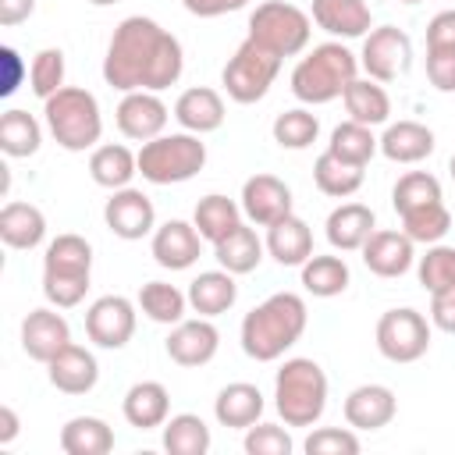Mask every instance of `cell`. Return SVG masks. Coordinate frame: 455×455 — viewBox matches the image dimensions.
<instances>
[{"label": "cell", "mask_w": 455, "mask_h": 455, "mask_svg": "<svg viewBox=\"0 0 455 455\" xmlns=\"http://www.w3.org/2000/svg\"><path fill=\"white\" fill-rule=\"evenodd\" d=\"M181 71H185V50L178 36L160 28L153 18L132 14L114 28L103 57V82L110 89L160 92V89H171L181 78Z\"/></svg>", "instance_id": "cell-1"}, {"label": "cell", "mask_w": 455, "mask_h": 455, "mask_svg": "<svg viewBox=\"0 0 455 455\" xmlns=\"http://www.w3.org/2000/svg\"><path fill=\"white\" fill-rule=\"evenodd\" d=\"M306 323H309L306 299L295 291H274L242 316V331H238L242 352L256 363H274L306 334Z\"/></svg>", "instance_id": "cell-2"}, {"label": "cell", "mask_w": 455, "mask_h": 455, "mask_svg": "<svg viewBox=\"0 0 455 455\" xmlns=\"http://www.w3.org/2000/svg\"><path fill=\"white\" fill-rule=\"evenodd\" d=\"M355 78H359V57L345 43L331 39V43L313 46L291 68V92L306 107H323L338 100Z\"/></svg>", "instance_id": "cell-3"}, {"label": "cell", "mask_w": 455, "mask_h": 455, "mask_svg": "<svg viewBox=\"0 0 455 455\" xmlns=\"http://www.w3.org/2000/svg\"><path fill=\"white\" fill-rule=\"evenodd\" d=\"M89 277H92V245L75 231L57 235L43 252V295H46V302L57 309L78 306L89 291Z\"/></svg>", "instance_id": "cell-4"}, {"label": "cell", "mask_w": 455, "mask_h": 455, "mask_svg": "<svg viewBox=\"0 0 455 455\" xmlns=\"http://www.w3.org/2000/svg\"><path fill=\"white\" fill-rule=\"evenodd\" d=\"M274 409L284 427H313L327 409V373L316 359H284L274 377Z\"/></svg>", "instance_id": "cell-5"}, {"label": "cell", "mask_w": 455, "mask_h": 455, "mask_svg": "<svg viewBox=\"0 0 455 455\" xmlns=\"http://www.w3.org/2000/svg\"><path fill=\"white\" fill-rule=\"evenodd\" d=\"M43 121H46L50 135L57 139V146L68 153L96 149V142L103 135L100 100L82 85H64L50 100H43Z\"/></svg>", "instance_id": "cell-6"}, {"label": "cell", "mask_w": 455, "mask_h": 455, "mask_svg": "<svg viewBox=\"0 0 455 455\" xmlns=\"http://www.w3.org/2000/svg\"><path fill=\"white\" fill-rule=\"evenodd\" d=\"M206 167V142L192 132H164L139 146V174L149 185H181Z\"/></svg>", "instance_id": "cell-7"}, {"label": "cell", "mask_w": 455, "mask_h": 455, "mask_svg": "<svg viewBox=\"0 0 455 455\" xmlns=\"http://www.w3.org/2000/svg\"><path fill=\"white\" fill-rule=\"evenodd\" d=\"M249 39H256L259 46L274 50L277 57H295L309 46L313 36V18L284 0H263L252 7L249 14Z\"/></svg>", "instance_id": "cell-8"}, {"label": "cell", "mask_w": 455, "mask_h": 455, "mask_svg": "<svg viewBox=\"0 0 455 455\" xmlns=\"http://www.w3.org/2000/svg\"><path fill=\"white\" fill-rule=\"evenodd\" d=\"M281 60H284V57H277L274 50H267V46H259L256 39L245 36V39L238 43V50L228 57L224 71H220V85H224V92H228L235 103H242V107L259 103V100L270 92V85H274V78H277V71H281Z\"/></svg>", "instance_id": "cell-9"}, {"label": "cell", "mask_w": 455, "mask_h": 455, "mask_svg": "<svg viewBox=\"0 0 455 455\" xmlns=\"http://www.w3.org/2000/svg\"><path fill=\"white\" fill-rule=\"evenodd\" d=\"M377 352L387 359V363H416L427 355L430 348V323L419 309L412 306H398V309H387L380 320H377Z\"/></svg>", "instance_id": "cell-10"}, {"label": "cell", "mask_w": 455, "mask_h": 455, "mask_svg": "<svg viewBox=\"0 0 455 455\" xmlns=\"http://www.w3.org/2000/svg\"><path fill=\"white\" fill-rule=\"evenodd\" d=\"M409 64H412V39L398 25H377L363 36L359 68L366 71V78L384 85V82L402 78Z\"/></svg>", "instance_id": "cell-11"}, {"label": "cell", "mask_w": 455, "mask_h": 455, "mask_svg": "<svg viewBox=\"0 0 455 455\" xmlns=\"http://www.w3.org/2000/svg\"><path fill=\"white\" fill-rule=\"evenodd\" d=\"M135 309L139 302L124 299V295H100L89 309H85V334L96 348H124L135 334Z\"/></svg>", "instance_id": "cell-12"}, {"label": "cell", "mask_w": 455, "mask_h": 455, "mask_svg": "<svg viewBox=\"0 0 455 455\" xmlns=\"http://www.w3.org/2000/svg\"><path fill=\"white\" fill-rule=\"evenodd\" d=\"M103 220L110 228V235H117L124 242H139L156 231V206L142 188L128 185V188L110 192V199L103 206Z\"/></svg>", "instance_id": "cell-13"}, {"label": "cell", "mask_w": 455, "mask_h": 455, "mask_svg": "<svg viewBox=\"0 0 455 455\" xmlns=\"http://www.w3.org/2000/svg\"><path fill=\"white\" fill-rule=\"evenodd\" d=\"M167 117H171L167 103H164L156 92H149V89L124 92L121 103H117V110H114L117 132H121L124 139H132V142H149V139L164 135Z\"/></svg>", "instance_id": "cell-14"}, {"label": "cell", "mask_w": 455, "mask_h": 455, "mask_svg": "<svg viewBox=\"0 0 455 455\" xmlns=\"http://www.w3.org/2000/svg\"><path fill=\"white\" fill-rule=\"evenodd\" d=\"M238 203H242L245 220L256 224V228H270V224H277V220L288 217L291 206H295L291 188H288L277 174H252V178H245Z\"/></svg>", "instance_id": "cell-15"}, {"label": "cell", "mask_w": 455, "mask_h": 455, "mask_svg": "<svg viewBox=\"0 0 455 455\" xmlns=\"http://www.w3.org/2000/svg\"><path fill=\"white\" fill-rule=\"evenodd\" d=\"M164 348H167L171 363L196 370V366H206V363L217 355V348H220V331L213 327V320H210V316L181 320V323H174V327H171V334H167Z\"/></svg>", "instance_id": "cell-16"}, {"label": "cell", "mask_w": 455, "mask_h": 455, "mask_svg": "<svg viewBox=\"0 0 455 455\" xmlns=\"http://www.w3.org/2000/svg\"><path fill=\"white\" fill-rule=\"evenodd\" d=\"M71 341L68 320L57 313V306H39L21 320V352L36 363H50L64 345Z\"/></svg>", "instance_id": "cell-17"}, {"label": "cell", "mask_w": 455, "mask_h": 455, "mask_svg": "<svg viewBox=\"0 0 455 455\" xmlns=\"http://www.w3.org/2000/svg\"><path fill=\"white\" fill-rule=\"evenodd\" d=\"M359 252L366 270L377 277H402L416 263V242L405 231H387V228H377Z\"/></svg>", "instance_id": "cell-18"}, {"label": "cell", "mask_w": 455, "mask_h": 455, "mask_svg": "<svg viewBox=\"0 0 455 455\" xmlns=\"http://www.w3.org/2000/svg\"><path fill=\"white\" fill-rule=\"evenodd\" d=\"M149 252L164 270H188L203 252V235L188 220H167L153 231Z\"/></svg>", "instance_id": "cell-19"}, {"label": "cell", "mask_w": 455, "mask_h": 455, "mask_svg": "<svg viewBox=\"0 0 455 455\" xmlns=\"http://www.w3.org/2000/svg\"><path fill=\"white\" fill-rule=\"evenodd\" d=\"M46 377H50V384H53L57 391H64V395H89V391L96 387V380H100V363H96V355H92L89 348L68 341V345L46 363Z\"/></svg>", "instance_id": "cell-20"}, {"label": "cell", "mask_w": 455, "mask_h": 455, "mask_svg": "<svg viewBox=\"0 0 455 455\" xmlns=\"http://www.w3.org/2000/svg\"><path fill=\"white\" fill-rule=\"evenodd\" d=\"M341 412H345V423L352 430H380L395 419L398 398L387 384H359V387L348 391Z\"/></svg>", "instance_id": "cell-21"}, {"label": "cell", "mask_w": 455, "mask_h": 455, "mask_svg": "<svg viewBox=\"0 0 455 455\" xmlns=\"http://www.w3.org/2000/svg\"><path fill=\"white\" fill-rule=\"evenodd\" d=\"M309 18L334 39H363L373 28V14L366 0H313Z\"/></svg>", "instance_id": "cell-22"}, {"label": "cell", "mask_w": 455, "mask_h": 455, "mask_svg": "<svg viewBox=\"0 0 455 455\" xmlns=\"http://www.w3.org/2000/svg\"><path fill=\"white\" fill-rule=\"evenodd\" d=\"M224 96L210 85H192L174 100V121L181 124V132L210 135L224 124Z\"/></svg>", "instance_id": "cell-23"}, {"label": "cell", "mask_w": 455, "mask_h": 455, "mask_svg": "<svg viewBox=\"0 0 455 455\" xmlns=\"http://www.w3.org/2000/svg\"><path fill=\"white\" fill-rule=\"evenodd\" d=\"M373 231H377V217L366 203H341L327 213L323 224V235L338 252H359Z\"/></svg>", "instance_id": "cell-24"}, {"label": "cell", "mask_w": 455, "mask_h": 455, "mask_svg": "<svg viewBox=\"0 0 455 455\" xmlns=\"http://www.w3.org/2000/svg\"><path fill=\"white\" fill-rule=\"evenodd\" d=\"M263 409H267L263 391L256 384H245V380H235V384L220 387L217 398H213V416L228 430H249L252 423H259Z\"/></svg>", "instance_id": "cell-25"}, {"label": "cell", "mask_w": 455, "mask_h": 455, "mask_svg": "<svg viewBox=\"0 0 455 455\" xmlns=\"http://www.w3.org/2000/svg\"><path fill=\"white\" fill-rule=\"evenodd\" d=\"M121 412H124L128 427H135V430H156L171 416V395H167V387L160 380H139V384H132L124 391Z\"/></svg>", "instance_id": "cell-26"}, {"label": "cell", "mask_w": 455, "mask_h": 455, "mask_svg": "<svg viewBox=\"0 0 455 455\" xmlns=\"http://www.w3.org/2000/svg\"><path fill=\"white\" fill-rule=\"evenodd\" d=\"M377 146H380V153L391 164H419V160H427L437 149V139L419 121H395V124L384 128V135L377 139Z\"/></svg>", "instance_id": "cell-27"}, {"label": "cell", "mask_w": 455, "mask_h": 455, "mask_svg": "<svg viewBox=\"0 0 455 455\" xmlns=\"http://www.w3.org/2000/svg\"><path fill=\"white\" fill-rule=\"evenodd\" d=\"M188 309L199 313V316H220L228 313L235 302H238V284H235V274H228L224 267L220 270H203L188 281Z\"/></svg>", "instance_id": "cell-28"}, {"label": "cell", "mask_w": 455, "mask_h": 455, "mask_svg": "<svg viewBox=\"0 0 455 455\" xmlns=\"http://www.w3.org/2000/svg\"><path fill=\"white\" fill-rule=\"evenodd\" d=\"M267 252L281 263V267H302L309 256H313V231L302 217L288 213L281 217L277 224L267 228Z\"/></svg>", "instance_id": "cell-29"}, {"label": "cell", "mask_w": 455, "mask_h": 455, "mask_svg": "<svg viewBox=\"0 0 455 455\" xmlns=\"http://www.w3.org/2000/svg\"><path fill=\"white\" fill-rule=\"evenodd\" d=\"M135 174H139V153H132L121 142H103L89 156V178L100 188H110V192L128 188Z\"/></svg>", "instance_id": "cell-30"}, {"label": "cell", "mask_w": 455, "mask_h": 455, "mask_svg": "<svg viewBox=\"0 0 455 455\" xmlns=\"http://www.w3.org/2000/svg\"><path fill=\"white\" fill-rule=\"evenodd\" d=\"M46 238V217L32 203H7L0 210V242L7 249H36Z\"/></svg>", "instance_id": "cell-31"}, {"label": "cell", "mask_w": 455, "mask_h": 455, "mask_svg": "<svg viewBox=\"0 0 455 455\" xmlns=\"http://www.w3.org/2000/svg\"><path fill=\"white\" fill-rule=\"evenodd\" d=\"M242 217H245L242 213V203H235V199H228L220 192L203 196L196 203V210H192V224L203 235V242H210V245H217L220 238H228L242 224Z\"/></svg>", "instance_id": "cell-32"}, {"label": "cell", "mask_w": 455, "mask_h": 455, "mask_svg": "<svg viewBox=\"0 0 455 455\" xmlns=\"http://www.w3.org/2000/svg\"><path fill=\"white\" fill-rule=\"evenodd\" d=\"M263 252H267V245L259 242V235H256L249 224H238L228 238H220V242L213 245V259H217L228 274H235V277L252 274V270L263 263Z\"/></svg>", "instance_id": "cell-33"}, {"label": "cell", "mask_w": 455, "mask_h": 455, "mask_svg": "<svg viewBox=\"0 0 455 455\" xmlns=\"http://www.w3.org/2000/svg\"><path fill=\"white\" fill-rule=\"evenodd\" d=\"M341 103L348 110V121H359V124H370V128L387 124V117H391V96L373 78H355L341 92Z\"/></svg>", "instance_id": "cell-34"}, {"label": "cell", "mask_w": 455, "mask_h": 455, "mask_svg": "<svg viewBox=\"0 0 455 455\" xmlns=\"http://www.w3.org/2000/svg\"><path fill=\"white\" fill-rule=\"evenodd\" d=\"M114 448V430L100 416H71L60 427V451L68 455H107Z\"/></svg>", "instance_id": "cell-35"}, {"label": "cell", "mask_w": 455, "mask_h": 455, "mask_svg": "<svg viewBox=\"0 0 455 455\" xmlns=\"http://www.w3.org/2000/svg\"><path fill=\"white\" fill-rule=\"evenodd\" d=\"M313 181H316V188L323 196L348 199V196H355L363 188V167L359 164H348V160H341V156H334V153L323 149L316 156V164H313Z\"/></svg>", "instance_id": "cell-36"}, {"label": "cell", "mask_w": 455, "mask_h": 455, "mask_svg": "<svg viewBox=\"0 0 455 455\" xmlns=\"http://www.w3.org/2000/svg\"><path fill=\"white\" fill-rule=\"evenodd\" d=\"M213 444L210 437V427L203 416L196 412H178V416H167L164 423V451L171 455H206Z\"/></svg>", "instance_id": "cell-37"}, {"label": "cell", "mask_w": 455, "mask_h": 455, "mask_svg": "<svg viewBox=\"0 0 455 455\" xmlns=\"http://www.w3.org/2000/svg\"><path fill=\"white\" fill-rule=\"evenodd\" d=\"M352 274H348V263L341 256H309L302 263V288L313 295V299H334L348 288Z\"/></svg>", "instance_id": "cell-38"}, {"label": "cell", "mask_w": 455, "mask_h": 455, "mask_svg": "<svg viewBox=\"0 0 455 455\" xmlns=\"http://www.w3.org/2000/svg\"><path fill=\"white\" fill-rule=\"evenodd\" d=\"M135 302H139V309L153 323H167V327L181 323L185 320V309H188V295L181 288L167 284V281H146L139 288V299Z\"/></svg>", "instance_id": "cell-39"}, {"label": "cell", "mask_w": 455, "mask_h": 455, "mask_svg": "<svg viewBox=\"0 0 455 455\" xmlns=\"http://www.w3.org/2000/svg\"><path fill=\"white\" fill-rule=\"evenodd\" d=\"M39 142H43V128L28 110L11 107L0 117V149H4V156H14V160L32 156V153H39Z\"/></svg>", "instance_id": "cell-40"}, {"label": "cell", "mask_w": 455, "mask_h": 455, "mask_svg": "<svg viewBox=\"0 0 455 455\" xmlns=\"http://www.w3.org/2000/svg\"><path fill=\"white\" fill-rule=\"evenodd\" d=\"M327 153L348 160V164H359L366 167L373 160V153H380L377 146V135L370 124H359V121H341L334 132H331V142H327Z\"/></svg>", "instance_id": "cell-41"}, {"label": "cell", "mask_w": 455, "mask_h": 455, "mask_svg": "<svg viewBox=\"0 0 455 455\" xmlns=\"http://www.w3.org/2000/svg\"><path fill=\"white\" fill-rule=\"evenodd\" d=\"M270 135H274V142L281 149H309L316 142V135H320V117L313 110H306V107H291V110L274 117Z\"/></svg>", "instance_id": "cell-42"}, {"label": "cell", "mask_w": 455, "mask_h": 455, "mask_svg": "<svg viewBox=\"0 0 455 455\" xmlns=\"http://www.w3.org/2000/svg\"><path fill=\"white\" fill-rule=\"evenodd\" d=\"M448 228H451V213H448L444 199L402 213V231H405L416 245H437V242L448 235Z\"/></svg>", "instance_id": "cell-43"}, {"label": "cell", "mask_w": 455, "mask_h": 455, "mask_svg": "<svg viewBox=\"0 0 455 455\" xmlns=\"http://www.w3.org/2000/svg\"><path fill=\"white\" fill-rule=\"evenodd\" d=\"M427 203H441V181L430 171H405L391 188L395 213L402 217L405 210H416V206H427Z\"/></svg>", "instance_id": "cell-44"}, {"label": "cell", "mask_w": 455, "mask_h": 455, "mask_svg": "<svg viewBox=\"0 0 455 455\" xmlns=\"http://www.w3.org/2000/svg\"><path fill=\"white\" fill-rule=\"evenodd\" d=\"M416 277L419 284L434 295V291H451L455 288V245H427V256H419L416 263Z\"/></svg>", "instance_id": "cell-45"}, {"label": "cell", "mask_w": 455, "mask_h": 455, "mask_svg": "<svg viewBox=\"0 0 455 455\" xmlns=\"http://www.w3.org/2000/svg\"><path fill=\"white\" fill-rule=\"evenodd\" d=\"M28 85H32V92L39 100H50L57 89H64V50L60 46H43L32 57Z\"/></svg>", "instance_id": "cell-46"}, {"label": "cell", "mask_w": 455, "mask_h": 455, "mask_svg": "<svg viewBox=\"0 0 455 455\" xmlns=\"http://www.w3.org/2000/svg\"><path fill=\"white\" fill-rule=\"evenodd\" d=\"M306 455H355L359 451V437L352 427H316L306 441H302Z\"/></svg>", "instance_id": "cell-47"}, {"label": "cell", "mask_w": 455, "mask_h": 455, "mask_svg": "<svg viewBox=\"0 0 455 455\" xmlns=\"http://www.w3.org/2000/svg\"><path fill=\"white\" fill-rule=\"evenodd\" d=\"M245 455H291L295 441L284 427L277 423H252L245 430V441H242Z\"/></svg>", "instance_id": "cell-48"}, {"label": "cell", "mask_w": 455, "mask_h": 455, "mask_svg": "<svg viewBox=\"0 0 455 455\" xmlns=\"http://www.w3.org/2000/svg\"><path fill=\"white\" fill-rule=\"evenodd\" d=\"M427 78L437 92H455V46L427 50Z\"/></svg>", "instance_id": "cell-49"}, {"label": "cell", "mask_w": 455, "mask_h": 455, "mask_svg": "<svg viewBox=\"0 0 455 455\" xmlns=\"http://www.w3.org/2000/svg\"><path fill=\"white\" fill-rule=\"evenodd\" d=\"M437 46H455V11H437L430 21H427V50H437Z\"/></svg>", "instance_id": "cell-50"}, {"label": "cell", "mask_w": 455, "mask_h": 455, "mask_svg": "<svg viewBox=\"0 0 455 455\" xmlns=\"http://www.w3.org/2000/svg\"><path fill=\"white\" fill-rule=\"evenodd\" d=\"M430 323L444 334H455V288L430 295Z\"/></svg>", "instance_id": "cell-51"}, {"label": "cell", "mask_w": 455, "mask_h": 455, "mask_svg": "<svg viewBox=\"0 0 455 455\" xmlns=\"http://www.w3.org/2000/svg\"><path fill=\"white\" fill-rule=\"evenodd\" d=\"M249 0H181V7L196 18H220V14H231V11H242Z\"/></svg>", "instance_id": "cell-52"}, {"label": "cell", "mask_w": 455, "mask_h": 455, "mask_svg": "<svg viewBox=\"0 0 455 455\" xmlns=\"http://www.w3.org/2000/svg\"><path fill=\"white\" fill-rule=\"evenodd\" d=\"M36 14V0H0V25L14 28Z\"/></svg>", "instance_id": "cell-53"}, {"label": "cell", "mask_w": 455, "mask_h": 455, "mask_svg": "<svg viewBox=\"0 0 455 455\" xmlns=\"http://www.w3.org/2000/svg\"><path fill=\"white\" fill-rule=\"evenodd\" d=\"M0 64H4V71H7V75H4L0 92H4V96H11V92L18 89V82H21V57H18L11 46H4V50H0Z\"/></svg>", "instance_id": "cell-54"}, {"label": "cell", "mask_w": 455, "mask_h": 455, "mask_svg": "<svg viewBox=\"0 0 455 455\" xmlns=\"http://www.w3.org/2000/svg\"><path fill=\"white\" fill-rule=\"evenodd\" d=\"M18 430H21L18 412H14L11 405H0V444H11V441L18 437Z\"/></svg>", "instance_id": "cell-55"}, {"label": "cell", "mask_w": 455, "mask_h": 455, "mask_svg": "<svg viewBox=\"0 0 455 455\" xmlns=\"http://www.w3.org/2000/svg\"><path fill=\"white\" fill-rule=\"evenodd\" d=\"M92 7H110V4H121V0H89Z\"/></svg>", "instance_id": "cell-56"}, {"label": "cell", "mask_w": 455, "mask_h": 455, "mask_svg": "<svg viewBox=\"0 0 455 455\" xmlns=\"http://www.w3.org/2000/svg\"><path fill=\"white\" fill-rule=\"evenodd\" d=\"M448 174H451V181H455V153H451V160H448Z\"/></svg>", "instance_id": "cell-57"}, {"label": "cell", "mask_w": 455, "mask_h": 455, "mask_svg": "<svg viewBox=\"0 0 455 455\" xmlns=\"http://www.w3.org/2000/svg\"><path fill=\"white\" fill-rule=\"evenodd\" d=\"M398 4H419V0H398Z\"/></svg>", "instance_id": "cell-58"}]
</instances>
